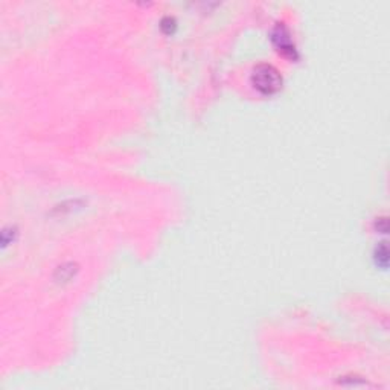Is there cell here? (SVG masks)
<instances>
[{"instance_id":"obj_1","label":"cell","mask_w":390,"mask_h":390,"mask_svg":"<svg viewBox=\"0 0 390 390\" xmlns=\"http://www.w3.org/2000/svg\"><path fill=\"white\" fill-rule=\"evenodd\" d=\"M255 87L264 93H273L281 87V78L276 69L271 66H260L253 73Z\"/></svg>"}]
</instances>
